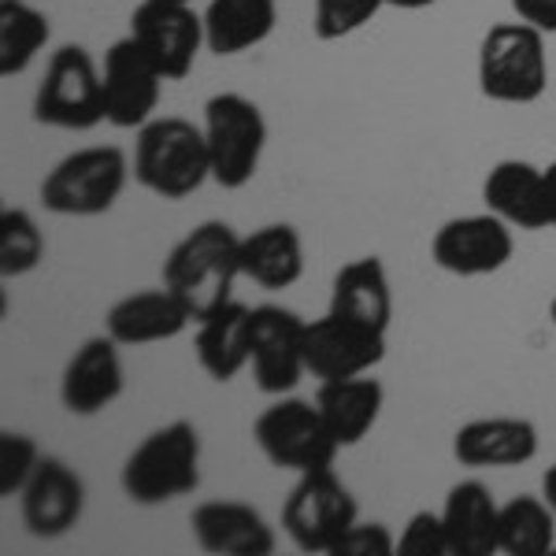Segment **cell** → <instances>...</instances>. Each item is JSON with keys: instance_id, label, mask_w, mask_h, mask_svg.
I'll use <instances>...</instances> for the list:
<instances>
[{"instance_id": "obj_35", "label": "cell", "mask_w": 556, "mask_h": 556, "mask_svg": "<svg viewBox=\"0 0 556 556\" xmlns=\"http://www.w3.org/2000/svg\"><path fill=\"white\" fill-rule=\"evenodd\" d=\"M545 201H549V227H556V160L545 167Z\"/></svg>"}, {"instance_id": "obj_1", "label": "cell", "mask_w": 556, "mask_h": 556, "mask_svg": "<svg viewBox=\"0 0 556 556\" xmlns=\"http://www.w3.org/2000/svg\"><path fill=\"white\" fill-rule=\"evenodd\" d=\"M241 278V238L223 219L197 223L164 260V286H172L193 319L212 316L215 308L230 304L235 282Z\"/></svg>"}, {"instance_id": "obj_37", "label": "cell", "mask_w": 556, "mask_h": 556, "mask_svg": "<svg viewBox=\"0 0 556 556\" xmlns=\"http://www.w3.org/2000/svg\"><path fill=\"white\" fill-rule=\"evenodd\" d=\"M390 8H401V12H419V8H430L438 4V0H386Z\"/></svg>"}, {"instance_id": "obj_22", "label": "cell", "mask_w": 556, "mask_h": 556, "mask_svg": "<svg viewBox=\"0 0 556 556\" xmlns=\"http://www.w3.org/2000/svg\"><path fill=\"white\" fill-rule=\"evenodd\" d=\"M334 316L353 319L371 330H390L393 319V286L379 256H361L345 264L330 282V308Z\"/></svg>"}, {"instance_id": "obj_17", "label": "cell", "mask_w": 556, "mask_h": 556, "mask_svg": "<svg viewBox=\"0 0 556 556\" xmlns=\"http://www.w3.org/2000/svg\"><path fill=\"white\" fill-rule=\"evenodd\" d=\"M193 542L212 556H271L278 538L275 527L249 501L219 497L201 501L190 513Z\"/></svg>"}, {"instance_id": "obj_33", "label": "cell", "mask_w": 556, "mask_h": 556, "mask_svg": "<svg viewBox=\"0 0 556 556\" xmlns=\"http://www.w3.org/2000/svg\"><path fill=\"white\" fill-rule=\"evenodd\" d=\"M390 553H397V538L390 534V527L364 523V519H356L349 527L342 545L334 549V556H390Z\"/></svg>"}, {"instance_id": "obj_2", "label": "cell", "mask_w": 556, "mask_h": 556, "mask_svg": "<svg viewBox=\"0 0 556 556\" xmlns=\"http://www.w3.org/2000/svg\"><path fill=\"white\" fill-rule=\"evenodd\" d=\"M119 486L130 505L160 508L190 497L201 486V430L190 419H172L134 445L123 460Z\"/></svg>"}, {"instance_id": "obj_16", "label": "cell", "mask_w": 556, "mask_h": 556, "mask_svg": "<svg viewBox=\"0 0 556 556\" xmlns=\"http://www.w3.org/2000/svg\"><path fill=\"white\" fill-rule=\"evenodd\" d=\"M23 527L34 538H64L83 523L86 513V482L60 456H41L34 479L20 493Z\"/></svg>"}, {"instance_id": "obj_31", "label": "cell", "mask_w": 556, "mask_h": 556, "mask_svg": "<svg viewBox=\"0 0 556 556\" xmlns=\"http://www.w3.org/2000/svg\"><path fill=\"white\" fill-rule=\"evenodd\" d=\"M41 445L34 442L30 434H20V430H4L0 434V497L12 501L26 490V482L34 479L41 464Z\"/></svg>"}, {"instance_id": "obj_6", "label": "cell", "mask_w": 556, "mask_h": 556, "mask_svg": "<svg viewBox=\"0 0 556 556\" xmlns=\"http://www.w3.org/2000/svg\"><path fill=\"white\" fill-rule=\"evenodd\" d=\"M253 442L271 468L293 475L334 468L338 453H342L316 401L290 397V393L275 397L260 412L253 424Z\"/></svg>"}, {"instance_id": "obj_39", "label": "cell", "mask_w": 556, "mask_h": 556, "mask_svg": "<svg viewBox=\"0 0 556 556\" xmlns=\"http://www.w3.org/2000/svg\"><path fill=\"white\" fill-rule=\"evenodd\" d=\"M167 4H193V0H167Z\"/></svg>"}, {"instance_id": "obj_15", "label": "cell", "mask_w": 556, "mask_h": 556, "mask_svg": "<svg viewBox=\"0 0 556 556\" xmlns=\"http://www.w3.org/2000/svg\"><path fill=\"white\" fill-rule=\"evenodd\" d=\"M119 342L112 334L86 338L60 375V405L67 416L89 419L101 416L127 390V367H123Z\"/></svg>"}, {"instance_id": "obj_28", "label": "cell", "mask_w": 556, "mask_h": 556, "mask_svg": "<svg viewBox=\"0 0 556 556\" xmlns=\"http://www.w3.org/2000/svg\"><path fill=\"white\" fill-rule=\"evenodd\" d=\"M49 15L26 0H0V75L15 78L38 60L49 45Z\"/></svg>"}, {"instance_id": "obj_25", "label": "cell", "mask_w": 556, "mask_h": 556, "mask_svg": "<svg viewBox=\"0 0 556 556\" xmlns=\"http://www.w3.org/2000/svg\"><path fill=\"white\" fill-rule=\"evenodd\" d=\"M304 275V241L293 223H264L241 238V278L260 290H290Z\"/></svg>"}, {"instance_id": "obj_9", "label": "cell", "mask_w": 556, "mask_h": 556, "mask_svg": "<svg viewBox=\"0 0 556 556\" xmlns=\"http://www.w3.org/2000/svg\"><path fill=\"white\" fill-rule=\"evenodd\" d=\"M34 119L56 130H93L104 123V78L83 45H60L34 93Z\"/></svg>"}, {"instance_id": "obj_4", "label": "cell", "mask_w": 556, "mask_h": 556, "mask_svg": "<svg viewBox=\"0 0 556 556\" xmlns=\"http://www.w3.org/2000/svg\"><path fill=\"white\" fill-rule=\"evenodd\" d=\"M479 89L493 104H534L549 89L545 34L531 23H497L479 45Z\"/></svg>"}, {"instance_id": "obj_27", "label": "cell", "mask_w": 556, "mask_h": 556, "mask_svg": "<svg viewBox=\"0 0 556 556\" xmlns=\"http://www.w3.org/2000/svg\"><path fill=\"white\" fill-rule=\"evenodd\" d=\"M497 549L505 556H545L556 549V516L545 497L519 493L501 505Z\"/></svg>"}, {"instance_id": "obj_11", "label": "cell", "mask_w": 556, "mask_h": 556, "mask_svg": "<svg viewBox=\"0 0 556 556\" xmlns=\"http://www.w3.org/2000/svg\"><path fill=\"white\" fill-rule=\"evenodd\" d=\"M516 238L501 215L479 212V215H456L442 223L430 238V260L445 275L456 278H482L497 275L513 260Z\"/></svg>"}, {"instance_id": "obj_10", "label": "cell", "mask_w": 556, "mask_h": 556, "mask_svg": "<svg viewBox=\"0 0 556 556\" xmlns=\"http://www.w3.org/2000/svg\"><path fill=\"white\" fill-rule=\"evenodd\" d=\"M130 38L146 49L167 83H182L193 71L204 41V15L193 4H167V0H141L130 15Z\"/></svg>"}, {"instance_id": "obj_29", "label": "cell", "mask_w": 556, "mask_h": 556, "mask_svg": "<svg viewBox=\"0 0 556 556\" xmlns=\"http://www.w3.org/2000/svg\"><path fill=\"white\" fill-rule=\"evenodd\" d=\"M45 260V235L26 208L0 212V275L23 278L38 271Z\"/></svg>"}, {"instance_id": "obj_21", "label": "cell", "mask_w": 556, "mask_h": 556, "mask_svg": "<svg viewBox=\"0 0 556 556\" xmlns=\"http://www.w3.org/2000/svg\"><path fill=\"white\" fill-rule=\"evenodd\" d=\"M193 353L212 382H235L253 361V308L230 301L197 319Z\"/></svg>"}, {"instance_id": "obj_8", "label": "cell", "mask_w": 556, "mask_h": 556, "mask_svg": "<svg viewBox=\"0 0 556 556\" xmlns=\"http://www.w3.org/2000/svg\"><path fill=\"white\" fill-rule=\"evenodd\" d=\"M204 138L212 156V182L223 190H245L260 172L267 149V123L245 93H215L204 101Z\"/></svg>"}, {"instance_id": "obj_14", "label": "cell", "mask_w": 556, "mask_h": 556, "mask_svg": "<svg viewBox=\"0 0 556 556\" xmlns=\"http://www.w3.org/2000/svg\"><path fill=\"white\" fill-rule=\"evenodd\" d=\"M304 323L298 312L282 304H256L253 308V379L267 397L293 393L308 375L304 367Z\"/></svg>"}, {"instance_id": "obj_12", "label": "cell", "mask_w": 556, "mask_h": 556, "mask_svg": "<svg viewBox=\"0 0 556 556\" xmlns=\"http://www.w3.org/2000/svg\"><path fill=\"white\" fill-rule=\"evenodd\" d=\"M386 361V334L334 312L304 323V367L316 382L371 375Z\"/></svg>"}, {"instance_id": "obj_34", "label": "cell", "mask_w": 556, "mask_h": 556, "mask_svg": "<svg viewBox=\"0 0 556 556\" xmlns=\"http://www.w3.org/2000/svg\"><path fill=\"white\" fill-rule=\"evenodd\" d=\"M519 23H531L534 30L556 34V0H513Z\"/></svg>"}, {"instance_id": "obj_23", "label": "cell", "mask_w": 556, "mask_h": 556, "mask_svg": "<svg viewBox=\"0 0 556 556\" xmlns=\"http://www.w3.org/2000/svg\"><path fill=\"white\" fill-rule=\"evenodd\" d=\"M445 531H450L453 556H493L497 549L501 505L493 501L486 482L464 479L445 493L442 505Z\"/></svg>"}, {"instance_id": "obj_38", "label": "cell", "mask_w": 556, "mask_h": 556, "mask_svg": "<svg viewBox=\"0 0 556 556\" xmlns=\"http://www.w3.org/2000/svg\"><path fill=\"white\" fill-rule=\"evenodd\" d=\"M549 319H553V330H556V298H553V304H549Z\"/></svg>"}, {"instance_id": "obj_3", "label": "cell", "mask_w": 556, "mask_h": 556, "mask_svg": "<svg viewBox=\"0 0 556 556\" xmlns=\"http://www.w3.org/2000/svg\"><path fill=\"white\" fill-rule=\"evenodd\" d=\"M134 178L160 201H186L212 178L204 127L182 115H156L134 141Z\"/></svg>"}, {"instance_id": "obj_24", "label": "cell", "mask_w": 556, "mask_h": 556, "mask_svg": "<svg viewBox=\"0 0 556 556\" xmlns=\"http://www.w3.org/2000/svg\"><path fill=\"white\" fill-rule=\"evenodd\" d=\"M316 405L327 419L330 434L342 450L361 445L375 430L386 405V390L371 375H356V379H338V382H319Z\"/></svg>"}, {"instance_id": "obj_30", "label": "cell", "mask_w": 556, "mask_h": 556, "mask_svg": "<svg viewBox=\"0 0 556 556\" xmlns=\"http://www.w3.org/2000/svg\"><path fill=\"white\" fill-rule=\"evenodd\" d=\"M382 8L390 4L386 0H316V8H312V34L319 41H342L349 34L364 30Z\"/></svg>"}, {"instance_id": "obj_19", "label": "cell", "mask_w": 556, "mask_h": 556, "mask_svg": "<svg viewBox=\"0 0 556 556\" xmlns=\"http://www.w3.org/2000/svg\"><path fill=\"white\" fill-rule=\"evenodd\" d=\"M538 445V427L523 416H482L453 434V456L464 468H523Z\"/></svg>"}, {"instance_id": "obj_32", "label": "cell", "mask_w": 556, "mask_h": 556, "mask_svg": "<svg viewBox=\"0 0 556 556\" xmlns=\"http://www.w3.org/2000/svg\"><path fill=\"white\" fill-rule=\"evenodd\" d=\"M397 553L401 556H453L442 513H430V508L412 513L405 531L397 538Z\"/></svg>"}, {"instance_id": "obj_7", "label": "cell", "mask_w": 556, "mask_h": 556, "mask_svg": "<svg viewBox=\"0 0 556 556\" xmlns=\"http://www.w3.org/2000/svg\"><path fill=\"white\" fill-rule=\"evenodd\" d=\"M356 519H361V505L334 468L298 475L290 497L282 501L286 538L312 556H334Z\"/></svg>"}, {"instance_id": "obj_26", "label": "cell", "mask_w": 556, "mask_h": 556, "mask_svg": "<svg viewBox=\"0 0 556 556\" xmlns=\"http://www.w3.org/2000/svg\"><path fill=\"white\" fill-rule=\"evenodd\" d=\"M275 0H208L204 8V41L215 56H241L275 34Z\"/></svg>"}, {"instance_id": "obj_13", "label": "cell", "mask_w": 556, "mask_h": 556, "mask_svg": "<svg viewBox=\"0 0 556 556\" xmlns=\"http://www.w3.org/2000/svg\"><path fill=\"white\" fill-rule=\"evenodd\" d=\"M104 123L119 130H141L149 119H156L160 93L167 78L160 75L156 64L146 56L138 41L119 38L104 52Z\"/></svg>"}, {"instance_id": "obj_18", "label": "cell", "mask_w": 556, "mask_h": 556, "mask_svg": "<svg viewBox=\"0 0 556 556\" xmlns=\"http://www.w3.org/2000/svg\"><path fill=\"white\" fill-rule=\"evenodd\" d=\"M193 323L197 319L186 301L172 286H160V290H134L115 301L104 316V334H112L123 349H138L175 342Z\"/></svg>"}, {"instance_id": "obj_5", "label": "cell", "mask_w": 556, "mask_h": 556, "mask_svg": "<svg viewBox=\"0 0 556 556\" xmlns=\"http://www.w3.org/2000/svg\"><path fill=\"white\" fill-rule=\"evenodd\" d=\"M130 182V160L115 146H89L75 149L45 175L41 204L52 215L71 219H93L115 208Z\"/></svg>"}, {"instance_id": "obj_36", "label": "cell", "mask_w": 556, "mask_h": 556, "mask_svg": "<svg viewBox=\"0 0 556 556\" xmlns=\"http://www.w3.org/2000/svg\"><path fill=\"white\" fill-rule=\"evenodd\" d=\"M542 497H545V505H549L553 516H556V464H553V468H545V475H542Z\"/></svg>"}, {"instance_id": "obj_20", "label": "cell", "mask_w": 556, "mask_h": 556, "mask_svg": "<svg viewBox=\"0 0 556 556\" xmlns=\"http://www.w3.org/2000/svg\"><path fill=\"white\" fill-rule=\"evenodd\" d=\"M482 204L513 230H545L549 227L545 167H534L531 160H497L482 182Z\"/></svg>"}]
</instances>
